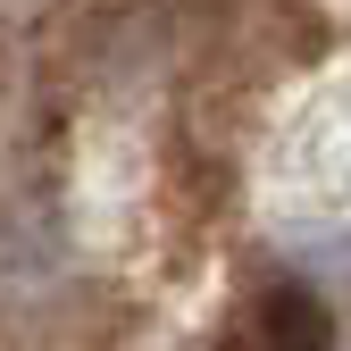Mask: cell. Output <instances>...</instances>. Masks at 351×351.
Listing matches in <instances>:
<instances>
[{"mask_svg": "<svg viewBox=\"0 0 351 351\" xmlns=\"http://www.w3.org/2000/svg\"><path fill=\"white\" fill-rule=\"evenodd\" d=\"M285 176L301 184V201L351 209V84L301 101V117L285 125Z\"/></svg>", "mask_w": 351, "mask_h": 351, "instance_id": "6da1fadb", "label": "cell"}, {"mask_svg": "<svg viewBox=\"0 0 351 351\" xmlns=\"http://www.w3.org/2000/svg\"><path fill=\"white\" fill-rule=\"evenodd\" d=\"M243 335L259 351H335V318H326V301L310 285H268L243 310Z\"/></svg>", "mask_w": 351, "mask_h": 351, "instance_id": "7a4b0ae2", "label": "cell"}]
</instances>
